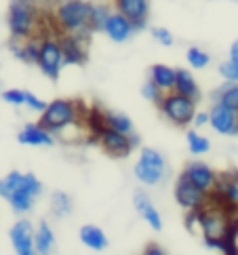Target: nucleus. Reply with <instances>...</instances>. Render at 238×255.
I'll return each instance as SVG.
<instances>
[{
	"label": "nucleus",
	"mask_w": 238,
	"mask_h": 255,
	"mask_svg": "<svg viewBox=\"0 0 238 255\" xmlns=\"http://www.w3.org/2000/svg\"><path fill=\"white\" fill-rule=\"evenodd\" d=\"M234 211L236 209L224 207L215 203V200H209V205L200 209V230H203V241L207 249L211 251L222 249V241L228 236V232L232 230L236 222Z\"/></svg>",
	"instance_id": "1"
},
{
	"label": "nucleus",
	"mask_w": 238,
	"mask_h": 255,
	"mask_svg": "<svg viewBox=\"0 0 238 255\" xmlns=\"http://www.w3.org/2000/svg\"><path fill=\"white\" fill-rule=\"evenodd\" d=\"M44 17V8L40 0H11L8 4V32L13 40H25L40 32V23Z\"/></svg>",
	"instance_id": "2"
},
{
	"label": "nucleus",
	"mask_w": 238,
	"mask_h": 255,
	"mask_svg": "<svg viewBox=\"0 0 238 255\" xmlns=\"http://www.w3.org/2000/svg\"><path fill=\"white\" fill-rule=\"evenodd\" d=\"M91 6L85 0H51L55 28L63 34L80 32L89 28Z\"/></svg>",
	"instance_id": "3"
},
{
	"label": "nucleus",
	"mask_w": 238,
	"mask_h": 255,
	"mask_svg": "<svg viewBox=\"0 0 238 255\" xmlns=\"http://www.w3.org/2000/svg\"><path fill=\"white\" fill-rule=\"evenodd\" d=\"M87 112H89V108L82 106L80 99H55V102H51L44 108V112H40L38 123L55 135L66 125H72L76 121L85 123Z\"/></svg>",
	"instance_id": "4"
},
{
	"label": "nucleus",
	"mask_w": 238,
	"mask_h": 255,
	"mask_svg": "<svg viewBox=\"0 0 238 255\" xmlns=\"http://www.w3.org/2000/svg\"><path fill=\"white\" fill-rule=\"evenodd\" d=\"M160 112L167 118L169 123L177 125V127H188L190 123H194L196 116V99H192L184 93H177V91H171V93L164 95V99L160 102Z\"/></svg>",
	"instance_id": "5"
},
{
	"label": "nucleus",
	"mask_w": 238,
	"mask_h": 255,
	"mask_svg": "<svg viewBox=\"0 0 238 255\" xmlns=\"http://www.w3.org/2000/svg\"><path fill=\"white\" fill-rule=\"evenodd\" d=\"M167 175V160L154 148H143L135 162V177L143 186H158Z\"/></svg>",
	"instance_id": "6"
},
{
	"label": "nucleus",
	"mask_w": 238,
	"mask_h": 255,
	"mask_svg": "<svg viewBox=\"0 0 238 255\" xmlns=\"http://www.w3.org/2000/svg\"><path fill=\"white\" fill-rule=\"evenodd\" d=\"M63 32H44V38H42V49H40V57H38V66L42 70L44 76H49L51 80H57L61 74V68L66 66L63 61V51H61V42H59V36Z\"/></svg>",
	"instance_id": "7"
},
{
	"label": "nucleus",
	"mask_w": 238,
	"mask_h": 255,
	"mask_svg": "<svg viewBox=\"0 0 238 255\" xmlns=\"http://www.w3.org/2000/svg\"><path fill=\"white\" fill-rule=\"evenodd\" d=\"M91 34H93V30L85 28L80 32H72V34H61L59 36L66 66H85L87 63V47H89Z\"/></svg>",
	"instance_id": "8"
},
{
	"label": "nucleus",
	"mask_w": 238,
	"mask_h": 255,
	"mask_svg": "<svg viewBox=\"0 0 238 255\" xmlns=\"http://www.w3.org/2000/svg\"><path fill=\"white\" fill-rule=\"evenodd\" d=\"M137 135H129V133H122V131H116V129H110L106 127V131L99 135V145L106 154H110L112 158H124L129 156L131 150L137 145Z\"/></svg>",
	"instance_id": "9"
},
{
	"label": "nucleus",
	"mask_w": 238,
	"mask_h": 255,
	"mask_svg": "<svg viewBox=\"0 0 238 255\" xmlns=\"http://www.w3.org/2000/svg\"><path fill=\"white\" fill-rule=\"evenodd\" d=\"M175 200L179 203L181 209L186 211H194V209H203L205 205H209L211 200V194L205 192V190L196 188L192 181H188L184 175L177 179L175 184Z\"/></svg>",
	"instance_id": "10"
},
{
	"label": "nucleus",
	"mask_w": 238,
	"mask_h": 255,
	"mask_svg": "<svg viewBox=\"0 0 238 255\" xmlns=\"http://www.w3.org/2000/svg\"><path fill=\"white\" fill-rule=\"evenodd\" d=\"M40 192H42V184L36 179V175H34V173H25L21 188L15 190V192L11 194L8 203H11L13 211L25 213V211H30V209L34 207V200H36V196H38Z\"/></svg>",
	"instance_id": "11"
},
{
	"label": "nucleus",
	"mask_w": 238,
	"mask_h": 255,
	"mask_svg": "<svg viewBox=\"0 0 238 255\" xmlns=\"http://www.w3.org/2000/svg\"><path fill=\"white\" fill-rule=\"evenodd\" d=\"M211 200L238 211V171H226L222 175H217V184L211 192Z\"/></svg>",
	"instance_id": "12"
},
{
	"label": "nucleus",
	"mask_w": 238,
	"mask_h": 255,
	"mask_svg": "<svg viewBox=\"0 0 238 255\" xmlns=\"http://www.w3.org/2000/svg\"><path fill=\"white\" fill-rule=\"evenodd\" d=\"M188 181H192L196 188L205 190V192L211 194L215 190V184H217V173L207 165V162H200V160H192L186 165L184 173H181Z\"/></svg>",
	"instance_id": "13"
},
{
	"label": "nucleus",
	"mask_w": 238,
	"mask_h": 255,
	"mask_svg": "<svg viewBox=\"0 0 238 255\" xmlns=\"http://www.w3.org/2000/svg\"><path fill=\"white\" fill-rule=\"evenodd\" d=\"M211 121L209 125L213 127L217 133L222 135H238V112L230 110L228 106H224L222 102H215V106L211 108Z\"/></svg>",
	"instance_id": "14"
},
{
	"label": "nucleus",
	"mask_w": 238,
	"mask_h": 255,
	"mask_svg": "<svg viewBox=\"0 0 238 255\" xmlns=\"http://www.w3.org/2000/svg\"><path fill=\"white\" fill-rule=\"evenodd\" d=\"M116 11L133 21L135 30H143L150 15V0H114Z\"/></svg>",
	"instance_id": "15"
},
{
	"label": "nucleus",
	"mask_w": 238,
	"mask_h": 255,
	"mask_svg": "<svg viewBox=\"0 0 238 255\" xmlns=\"http://www.w3.org/2000/svg\"><path fill=\"white\" fill-rule=\"evenodd\" d=\"M34 226L27 222V220H19L13 228H11V243H13V249L15 253L19 255H32L36 251V245H34Z\"/></svg>",
	"instance_id": "16"
},
{
	"label": "nucleus",
	"mask_w": 238,
	"mask_h": 255,
	"mask_svg": "<svg viewBox=\"0 0 238 255\" xmlns=\"http://www.w3.org/2000/svg\"><path fill=\"white\" fill-rule=\"evenodd\" d=\"M42 38H44V34L36 32L34 36H30V38H25V40H13L11 42V53L23 63H38L40 49H42Z\"/></svg>",
	"instance_id": "17"
},
{
	"label": "nucleus",
	"mask_w": 238,
	"mask_h": 255,
	"mask_svg": "<svg viewBox=\"0 0 238 255\" xmlns=\"http://www.w3.org/2000/svg\"><path fill=\"white\" fill-rule=\"evenodd\" d=\"M104 32L108 34L110 40H114V42H126V40L131 38V34L135 32V25H133V21L129 19V17H124L120 11H114V13H110Z\"/></svg>",
	"instance_id": "18"
},
{
	"label": "nucleus",
	"mask_w": 238,
	"mask_h": 255,
	"mask_svg": "<svg viewBox=\"0 0 238 255\" xmlns=\"http://www.w3.org/2000/svg\"><path fill=\"white\" fill-rule=\"evenodd\" d=\"M133 203H135V209H137V213H139L145 222L150 224L152 230H162V217L158 213V209L152 205V200L148 198V194L145 192H135L133 196Z\"/></svg>",
	"instance_id": "19"
},
{
	"label": "nucleus",
	"mask_w": 238,
	"mask_h": 255,
	"mask_svg": "<svg viewBox=\"0 0 238 255\" xmlns=\"http://www.w3.org/2000/svg\"><path fill=\"white\" fill-rule=\"evenodd\" d=\"M17 139L19 143L23 145H53L55 137L49 129H44V127L38 123V125H27L19 131L17 135Z\"/></svg>",
	"instance_id": "20"
},
{
	"label": "nucleus",
	"mask_w": 238,
	"mask_h": 255,
	"mask_svg": "<svg viewBox=\"0 0 238 255\" xmlns=\"http://www.w3.org/2000/svg\"><path fill=\"white\" fill-rule=\"evenodd\" d=\"M80 241L91 251H106L108 249V236L104 234L102 228H97V226H91V224L82 226L80 228Z\"/></svg>",
	"instance_id": "21"
},
{
	"label": "nucleus",
	"mask_w": 238,
	"mask_h": 255,
	"mask_svg": "<svg viewBox=\"0 0 238 255\" xmlns=\"http://www.w3.org/2000/svg\"><path fill=\"white\" fill-rule=\"evenodd\" d=\"M150 78L164 91V93H171V91L175 89L177 70H173V68H169V66H164V63H156V66H152Z\"/></svg>",
	"instance_id": "22"
},
{
	"label": "nucleus",
	"mask_w": 238,
	"mask_h": 255,
	"mask_svg": "<svg viewBox=\"0 0 238 255\" xmlns=\"http://www.w3.org/2000/svg\"><path fill=\"white\" fill-rule=\"evenodd\" d=\"M173 91H177V93H184L192 99H200V89H198V83H196V78L192 76V72L188 70H177V78H175V89Z\"/></svg>",
	"instance_id": "23"
},
{
	"label": "nucleus",
	"mask_w": 238,
	"mask_h": 255,
	"mask_svg": "<svg viewBox=\"0 0 238 255\" xmlns=\"http://www.w3.org/2000/svg\"><path fill=\"white\" fill-rule=\"evenodd\" d=\"M34 245H36V253H53L55 251V234L51 230V226L47 222H42L36 230V236H34Z\"/></svg>",
	"instance_id": "24"
},
{
	"label": "nucleus",
	"mask_w": 238,
	"mask_h": 255,
	"mask_svg": "<svg viewBox=\"0 0 238 255\" xmlns=\"http://www.w3.org/2000/svg\"><path fill=\"white\" fill-rule=\"evenodd\" d=\"M104 121H106V127H110V129H116V131H122V133H129V135H133V131H135L133 121L122 112L104 110Z\"/></svg>",
	"instance_id": "25"
},
{
	"label": "nucleus",
	"mask_w": 238,
	"mask_h": 255,
	"mask_svg": "<svg viewBox=\"0 0 238 255\" xmlns=\"http://www.w3.org/2000/svg\"><path fill=\"white\" fill-rule=\"evenodd\" d=\"M215 102H222L230 110L238 112V83H226L222 89H217L213 93Z\"/></svg>",
	"instance_id": "26"
},
{
	"label": "nucleus",
	"mask_w": 238,
	"mask_h": 255,
	"mask_svg": "<svg viewBox=\"0 0 238 255\" xmlns=\"http://www.w3.org/2000/svg\"><path fill=\"white\" fill-rule=\"evenodd\" d=\"M72 209H74V203H72V196H68L66 192H55L51 196V211L55 217H66L72 213Z\"/></svg>",
	"instance_id": "27"
},
{
	"label": "nucleus",
	"mask_w": 238,
	"mask_h": 255,
	"mask_svg": "<svg viewBox=\"0 0 238 255\" xmlns=\"http://www.w3.org/2000/svg\"><path fill=\"white\" fill-rule=\"evenodd\" d=\"M23 177L25 173H19V171H11L4 179H0V196L2 198H11V194L15 192V190H19L21 184H23Z\"/></svg>",
	"instance_id": "28"
},
{
	"label": "nucleus",
	"mask_w": 238,
	"mask_h": 255,
	"mask_svg": "<svg viewBox=\"0 0 238 255\" xmlns=\"http://www.w3.org/2000/svg\"><path fill=\"white\" fill-rule=\"evenodd\" d=\"M85 125L89 133L93 135V137L99 139V135H102L106 131V121H104V110H97V108H93V110H89L87 116H85Z\"/></svg>",
	"instance_id": "29"
},
{
	"label": "nucleus",
	"mask_w": 238,
	"mask_h": 255,
	"mask_svg": "<svg viewBox=\"0 0 238 255\" xmlns=\"http://www.w3.org/2000/svg\"><path fill=\"white\" fill-rule=\"evenodd\" d=\"M108 17H110V8L106 4H93V6H91L89 28L93 30V32H104Z\"/></svg>",
	"instance_id": "30"
},
{
	"label": "nucleus",
	"mask_w": 238,
	"mask_h": 255,
	"mask_svg": "<svg viewBox=\"0 0 238 255\" xmlns=\"http://www.w3.org/2000/svg\"><path fill=\"white\" fill-rule=\"evenodd\" d=\"M188 150L190 154H194V156H200V154H207L209 150H211V141H209L207 137H203L198 131H188Z\"/></svg>",
	"instance_id": "31"
},
{
	"label": "nucleus",
	"mask_w": 238,
	"mask_h": 255,
	"mask_svg": "<svg viewBox=\"0 0 238 255\" xmlns=\"http://www.w3.org/2000/svg\"><path fill=\"white\" fill-rule=\"evenodd\" d=\"M141 95L148 99V102L160 106V102L164 99V95H167V93H164V91L150 78V80H145V83H143V87H141Z\"/></svg>",
	"instance_id": "32"
},
{
	"label": "nucleus",
	"mask_w": 238,
	"mask_h": 255,
	"mask_svg": "<svg viewBox=\"0 0 238 255\" xmlns=\"http://www.w3.org/2000/svg\"><path fill=\"white\" fill-rule=\"evenodd\" d=\"M188 63L194 70H203V68H207L209 63H211V57H209V53L207 51H203V49H198V47H192L190 51H188Z\"/></svg>",
	"instance_id": "33"
},
{
	"label": "nucleus",
	"mask_w": 238,
	"mask_h": 255,
	"mask_svg": "<svg viewBox=\"0 0 238 255\" xmlns=\"http://www.w3.org/2000/svg\"><path fill=\"white\" fill-rule=\"evenodd\" d=\"M219 72H222V76L228 80V83H238V61H226L219 66Z\"/></svg>",
	"instance_id": "34"
},
{
	"label": "nucleus",
	"mask_w": 238,
	"mask_h": 255,
	"mask_svg": "<svg viewBox=\"0 0 238 255\" xmlns=\"http://www.w3.org/2000/svg\"><path fill=\"white\" fill-rule=\"evenodd\" d=\"M2 102L13 106H25V91L21 89H8L2 93Z\"/></svg>",
	"instance_id": "35"
},
{
	"label": "nucleus",
	"mask_w": 238,
	"mask_h": 255,
	"mask_svg": "<svg viewBox=\"0 0 238 255\" xmlns=\"http://www.w3.org/2000/svg\"><path fill=\"white\" fill-rule=\"evenodd\" d=\"M25 106L30 108V110H36V112H44V108H47L49 104H44L42 99H38L34 93H30V91H25Z\"/></svg>",
	"instance_id": "36"
},
{
	"label": "nucleus",
	"mask_w": 238,
	"mask_h": 255,
	"mask_svg": "<svg viewBox=\"0 0 238 255\" xmlns=\"http://www.w3.org/2000/svg\"><path fill=\"white\" fill-rule=\"evenodd\" d=\"M186 228L190 232L200 230V209H194V211L186 213Z\"/></svg>",
	"instance_id": "37"
},
{
	"label": "nucleus",
	"mask_w": 238,
	"mask_h": 255,
	"mask_svg": "<svg viewBox=\"0 0 238 255\" xmlns=\"http://www.w3.org/2000/svg\"><path fill=\"white\" fill-rule=\"evenodd\" d=\"M152 38H156L160 44H164V47H171V44H173L171 32L164 30V28H152Z\"/></svg>",
	"instance_id": "38"
},
{
	"label": "nucleus",
	"mask_w": 238,
	"mask_h": 255,
	"mask_svg": "<svg viewBox=\"0 0 238 255\" xmlns=\"http://www.w3.org/2000/svg\"><path fill=\"white\" fill-rule=\"evenodd\" d=\"M209 121H211V114L209 112H196V116H194V125L196 127H205Z\"/></svg>",
	"instance_id": "39"
},
{
	"label": "nucleus",
	"mask_w": 238,
	"mask_h": 255,
	"mask_svg": "<svg viewBox=\"0 0 238 255\" xmlns=\"http://www.w3.org/2000/svg\"><path fill=\"white\" fill-rule=\"evenodd\" d=\"M145 255H164V249H160L158 245H148V247L143 249Z\"/></svg>",
	"instance_id": "40"
},
{
	"label": "nucleus",
	"mask_w": 238,
	"mask_h": 255,
	"mask_svg": "<svg viewBox=\"0 0 238 255\" xmlns=\"http://www.w3.org/2000/svg\"><path fill=\"white\" fill-rule=\"evenodd\" d=\"M230 59L232 61H238V40L230 47Z\"/></svg>",
	"instance_id": "41"
}]
</instances>
